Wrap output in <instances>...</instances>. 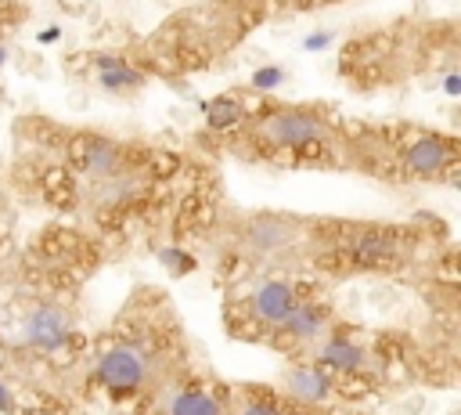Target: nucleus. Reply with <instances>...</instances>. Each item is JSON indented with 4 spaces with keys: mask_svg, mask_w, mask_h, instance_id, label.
Returning <instances> with one entry per match:
<instances>
[{
    "mask_svg": "<svg viewBox=\"0 0 461 415\" xmlns=\"http://www.w3.org/2000/svg\"><path fill=\"white\" fill-rule=\"evenodd\" d=\"M339 318H346V314L335 307L331 285H328V289H317L313 296H306V300L292 310V318H288L263 346L274 350V354H281V357H306V354L339 325Z\"/></svg>",
    "mask_w": 461,
    "mask_h": 415,
    "instance_id": "obj_9",
    "label": "nucleus"
},
{
    "mask_svg": "<svg viewBox=\"0 0 461 415\" xmlns=\"http://www.w3.org/2000/svg\"><path fill=\"white\" fill-rule=\"evenodd\" d=\"M18 332L14 343L22 354L47 361L50 368H58L65 375V368L83 354L86 339L83 336V310H79V296L68 285H36L29 289L18 307Z\"/></svg>",
    "mask_w": 461,
    "mask_h": 415,
    "instance_id": "obj_4",
    "label": "nucleus"
},
{
    "mask_svg": "<svg viewBox=\"0 0 461 415\" xmlns=\"http://www.w3.org/2000/svg\"><path fill=\"white\" fill-rule=\"evenodd\" d=\"M274 386L288 401H295V404H303L310 411H331V408H346L349 404L346 386L310 357H285Z\"/></svg>",
    "mask_w": 461,
    "mask_h": 415,
    "instance_id": "obj_10",
    "label": "nucleus"
},
{
    "mask_svg": "<svg viewBox=\"0 0 461 415\" xmlns=\"http://www.w3.org/2000/svg\"><path fill=\"white\" fill-rule=\"evenodd\" d=\"M227 383L202 357L158 386L137 415H227Z\"/></svg>",
    "mask_w": 461,
    "mask_h": 415,
    "instance_id": "obj_8",
    "label": "nucleus"
},
{
    "mask_svg": "<svg viewBox=\"0 0 461 415\" xmlns=\"http://www.w3.org/2000/svg\"><path fill=\"white\" fill-rule=\"evenodd\" d=\"M339 123L324 105H263L245 126V141L259 148V155H328L342 148Z\"/></svg>",
    "mask_w": 461,
    "mask_h": 415,
    "instance_id": "obj_6",
    "label": "nucleus"
},
{
    "mask_svg": "<svg viewBox=\"0 0 461 415\" xmlns=\"http://www.w3.org/2000/svg\"><path fill=\"white\" fill-rule=\"evenodd\" d=\"M227 415H331L288 401L274 383H227Z\"/></svg>",
    "mask_w": 461,
    "mask_h": 415,
    "instance_id": "obj_11",
    "label": "nucleus"
},
{
    "mask_svg": "<svg viewBox=\"0 0 461 415\" xmlns=\"http://www.w3.org/2000/svg\"><path fill=\"white\" fill-rule=\"evenodd\" d=\"M457 166H461V152H457V137L450 134L407 126L396 130L389 144V170L403 180H454Z\"/></svg>",
    "mask_w": 461,
    "mask_h": 415,
    "instance_id": "obj_7",
    "label": "nucleus"
},
{
    "mask_svg": "<svg viewBox=\"0 0 461 415\" xmlns=\"http://www.w3.org/2000/svg\"><path fill=\"white\" fill-rule=\"evenodd\" d=\"M306 357L317 361L324 372H331L346 386L349 401H364L375 386L393 379L400 368L389 336L371 332L364 325H353L346 318H339V325Z\"/></svg>",
    "mask_w": 461,
    "mask_h": 415,
    "instance_id": "obj_5",
    "label": "nucleus"
},
{
    "mask_svg": "<svg viewBox=\"0 0 461 415\" xmlns=\"http://www.w3.org/2000/svg\"><path fill=\"white\" fill-rule=\"evenodd\" d=\"M198 357L176 303L162 289L140 285L126 296L112 325L86 339L61 383L79 401L112 415H137L158 386Z\"/></svg>",
    "mask_w": 461,
    "mask_h": 415,
    "instance_id": "obj_1",
    "label": "nucleus"
},
{
    "mask_svg": "<svg viewBox=\"0 0 461 415\" xmlns=\"http://www.w3.org/2000/svg\"><path fill=\"white\" fill-rule=\"evenodd\" d=\"M18 263L22 260H18V253H14L11 238H7V227L0 224V289L18 281Z\"/></svg>",
    "mask_w": 461,
    "mask_h": 415,
    "instance_id": "obj_12",
    "label": "nucleus"
},
{
    "mask_svg": "<svg viewBox=\"0 0 461 415\" xmlns=\"http://www.w3.org/2000/svg\"><path fill=\"white\" fill-rule=\"evenodd\" d=\"M274 4H288V7H310V4H324V0H274Z\"/></svg>",
    "mask_w": 461,
    "mask_h": 415,
    "instance_id": "obj_13",
    "label": "nucleus"
},
{
    "mask_svg": "<svg viewBox=\"0 0 461 415\" xmlns=\"http://www.w3.org/2000/svg\"><path fill=\"white\" fill-rule=\"evenodd\" d=\"M317 289H328V278L306 271L230 274L223 296V325L241 343H267L292 318V310Z\"/></svg>",
    "mask_w": 461,
    "mask_h": 415,
    "instance_id": "obj_3",
    "label": "nucleus"
},
{
    "mask_svg": "<svg viewBox=\"0 0 461 415\" xmlns=\"http://www.w3.org/2000/svg\"><path fill=\"white\" fill-rule=\"evenodd\" d=\"M342 220L285 213V209H234L216 224V253L245 271H306L328 278L339 253Z\"/></svg>",
    "mask_w": 461,
    "mask_h": 415,
    "instance_id": "obj_2",
    "label": "nucleus"
},
{
    "mask_svg": "<svg viewBox=\"0 0 461 415\" xmlns=\"http://www.w3.org/2000/svg\"><path fill=\"white\" fill-rule=\"evenodd\" d=\"M331 415H349V411L346 408H331Z\"/></svg>",
    "mask_w": 461,
    "mask_h": 415,
    "instance_id": "obj_14",
    "label": "nucleus"
}]
</instances>
